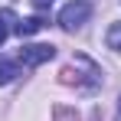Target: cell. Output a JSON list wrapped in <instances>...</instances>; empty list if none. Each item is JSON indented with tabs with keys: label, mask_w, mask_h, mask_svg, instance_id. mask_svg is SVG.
I'll return each instance as SVG.
<instances>
[{
	"label": "cell",
	"mask_w": 121,
	"mask_h": 121,
	"mask_svg": "<svg viewBox=\"0 0 121 121\" xmlns=\"http://www.w3.org/2000/svg\"><path fill=\"white\" fill-rule=\"evenodd\" d=\"M59 79H62V85H75V88H98L101 85V69L88 56H75L59 72Z\"/></svg>",
	"instance_id": "6da1fadb"
},
{
	"label": "cell",
	"mask_w": 121,
	"mask_h": 121,
	"mask_svg": "<svg viewBox=\"0 0 121 121\" xmlns=\"http://www.w3.org/2000/svg\"><path fill=\"white\" fill-rule=\"evenodd\" d=\"M88 17H92V3H88V0H69L59 10V26L65 33H72V30H79Z\"/></svg>",
	"instance_id": "7a4b0ae2"
},
{
	"label": "cell",
	"mask_w": 121,
	"mask_h": 121,
	"mask_svg": "<svg viewBox=\"0 0 121 121\" xmlns=\"http://www.w3.org/2000/svg\"><path fill=\"white\" fill-rule=\"evenodd\" d=\"M52 56H56V46H52V43H33V46H23V49H20V62L30 65V69L49 62Z\"/></svg>",
	"instance_id": "3957f363"
},
{
	"label": "cell",
	"mask_w": 121,
	"mask_h": 121,
	"mask_svg": "<svg viewBox=\"0 0 121 121\" xmlns=\"http://www.w3.org/2000/svg\"><path fill=\"white\" fill-rule=\"evenodd\" d=\"M17 75H20V65L13 59H7V56H0V85H10Z\"/></svg>",
	"instance_id": "277c9868"
},
{
	"label": "cell",
	"mask_w": 121,
	"mask_h": 121,
	"mask_svg": "<svg viewBox=\"0 0 121 121\" xmlns=\"http://www.w3.org/2000/svg\"><path fill=\"white\" fill-rule=\"evenodd\" d=\"M43 26H46V20H43V17H30V20H20L17 33H20V36H33V33H39Z\"/></svg>",
	"instance_id": "5b68a950"
},
{
	"label": "cell",
	"mask_w": 121,
	"mask_h": 121,
	"mask_svg": "<svg viewBox=\"0 0 121 121\" xmlns=\"http://www.w3.org/2000/svg\"><path fill=\"white\" fill-rule=\"evenodd\" d=\"M10 26L17 30V26H20V20H17V17H13L10 10H3V13H0V46H3V39H7V33H10Z\"/></svg>",
	"instance_id": "8992f818"
},
{
	"label": "cell",
	"mask_w": 121,
	"mask_h": 121,
	"mask_svg": "<svg viewBox=\"0 0 121 121\" xmlns=\"http://www.w3.org/2000/svg\"><path fill=\"white\" fill-rule=\"evenodd\" d=\"M105 43H108V49L121 52V23H111V26H108V36H105Z\"/></svg>",
	"instance_id": "52a82bcc"
},
{
	"label": "cell",
	"mask_w": 121,
	"mask_h": 121,
	"mask_svg": "<svg viewBox=\"0 0 121 121\" xmlns=\"http://www.w3.org/2000/svg\"><path fill=\"white\" fill-rule=\"evenodd\" d=\"M56 121H79V115H75V108L59 105V108H56Z\"/></svg>",
	"instance_id": "ba28073f"
},
{
	"label": "cell",
	"mask_w": 121,
	"mask_h": 121,
	"mask_svg": "<svg viewBox=\"0 0 121 121\" xmlns=\"http://www.w3.org/2000/svg\"><path fill=\"white\" fill-rule=\"evenodd\" d=\"M49 3H52V0H33V7H39V10H46Z\"/></svg>",
	"instance_id": "9c48e42d"
}]
</instances>
